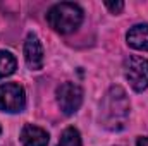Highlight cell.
<instances>
[{
  "label": "cell",
  "mask_w": 148,
  "mask_h": 146,
  "mask_svg": "<svg viewBox=\"0 0 148 146\" xmlns=\"http://www.w3.org/2000/svg\"><path fill=\"white\" fill-rule=\"evenodd\" d=\"M129 98L121 86H112L100 103V124L112 132L126 127L129 119Z\"/></svg>",
  "instance_id": "1"
},
{
  "label": "cell",
  "mask_w": 148,
  "mask_h": 146,
  "mask_svg": "<svg viewBox=\"0 0 148 146\" xmlns=\"http://www.w3.org/2000/svg\"><path fill=\"white\" fill-rule=\"evenodd\" d=\"M47 21L52 29L60 35H69L76 31L83 23V9L73 2L55 3L47 12Z\"/></svg>",
  "instance_id": "2"
},
{
  "label": "cell",
  "mask_w": 148,
  "mask_h": 146,
  "mask_svg": "<svg viewBox=\"0 0 148 146\" xmlns=\"http://www.w3.org/2000/svg\"><path fill=\"white\" fill-rule=\"evenodd\" d=\"M124 76L136 93L148 88V60L140 55H129L124 60Z\"/></svg>",
  "instance_id": "3"
},
{
  "label": "cell",
  "mask_w": 148,
  "mask_h": 146,
  "mask_svg": "<svg viewBox=\"0 0 148 146\" xmlns=\"http://www.w3.org/2000/svg\"><path fill=\"white\" fill-rule=\"evenodd\" d=\"M26 107V93L24 88L17 83L0 84V110L7 113L23 112Z\"/></svg>",
  "instance_id": "4"
},
{
  "label": "cell",
  "mask_w": 148,
  "mask_h": 146,
  "mask_svg": "<svg viewBox=\"0 0 148 146\" xmlns=\"http://www.w3.org/2000/svg\"><path fill=\"white\" fill-rule=\"evenodd\" d=\"M57 103L62 113L73 115L83 103V89L76 83H64L57 88Z\"/></svg>",
  "instance_id": "5"
},
{
  "label": "cell",
  "mask_w": 148,
  "mask_h": 146,
  "mask_svg": "<svg viewBox=\"0 0 148 146\" xmlns=\"http://www.w3.org/2000/svg\"><path fill=\"white\" fill-rule=\"evenodd\" d=\"M24 60L31 71H40L43 67V46L33 33H29L24 41Z\"/></svg>",
  "instance_id": "6"
},
{
  "label": "cell",
  "mask_w": 148,
  "mask_h": 146,
  "mask_svg": "<svg viewBox=\"0 0 148 146\" xmlns=\"http://www.w3.org/2000/svg\"><path fill=\"white\" fill-rule=\"evenodd\" d=\"M48 132L38 126L26 124L21 131V143L24 146H47L48 145Z\"/></svg>",
  "instance_id": "7"
},
{
  "label": "cell",
  "mask_w": 148,
  "mask_h": 146,
  "mask_svg": "<svg viewBox=\"0 0 148 146\" xmlns=\"http://www.w3.org/2000/svg\"><path fill=\"white\" fill-rule=\"evenodd\" d=\"M126 40H127V45L131 48L148 52V24H136V26H133L127 31Z\"/></svg>",
  "instance_id": "8"
},
{
  "label": "cell",
  "mask_w": 148,
  "mask_h": 146,
  "mask_svg": "<svg viewBox=\"0 0 148 146\" xmlns=\"http://www.w3.org/2000/svg\"><path fill=\"white\" fill-rule=\"evenodd\" d=\"M17 62L14 59V55L7 50H0V79L9 77L16 72Z\"/></svg>",
  "instance_id": "9"
},
{
  "label": "cell",
  "mask_w": 148,
  "mask_h": 146,
  "mask_svg": "<svg viewBox=\"0 0 148 146\" xmlns=\"http://www.w3.org/2000/svg\"><path fill=\"white\" fill-rule=\"evenodd\" d=\"M57 146H81V134L76 127H67L62 131Z\"/></svg>",
  "instance_id": "10"
},
{
  "label": "cell",
  "mask_w": 148,
  "mask_h": 146,
  "mask_svg": "<svg viewBox=\"0 0 148 146\" xmlns=\"http://www.w3.org/2000/svg\"><path fill=\"white\" fill-rule=\"evenodd\" d=\"M105 7L110 10L112 14H119L124 9V2H115V3L114 2H105Z\"/></svg>",
  "instance_id": "11"
},
{
  "label": "cell",
  "mask_w": 148,
  "mask_h": 146,
  "mask_svg": "<svg viewBox=\"0 0 148 146\" xmlns=\"http://www.w3.org/2000/svg\"><path fill=\"white\" fill-rule=\"evenodd\" d=\"M136 146H148V136H140L136 139Z\"/></svg>",
  "instance_id": "12"
},
{
  "label": "cell",
  "mask_w": 148,
  "mask_h": 146,
  "mask_svg": "<svg viewBox=\"0 0 148 146\" xmlns=\"http://www.w3.org/2000/svg\"><path fill=\"white\" fill-rule=\"evenodd\" d=\"M0 132H2V129H0Z\"/></svg>",
  "instance_id": "13"
}]
</instances>
